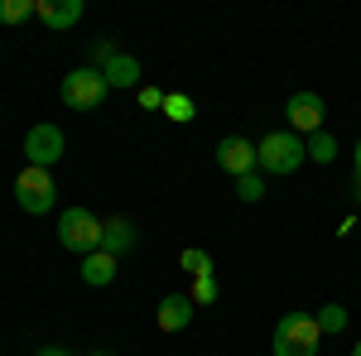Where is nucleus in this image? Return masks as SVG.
Here are the masks:
<instances>
[{
  "label": "nucleus",
  "mask_w": 361,
  "mask_h": 356,
  "mask_svg": "<svg viewBox=\"0 0 361 356\" xmlns=\"http://www.w3.org/2000/svg\"><path fill=\"white\" fill-rule=\"evenodd\" d=\"M323 328L313 313H284L275 323V356H318Z\"/></svg>",
  "instance_id": "obj_1"
},
{
  "label": "nucleus",
  "mask_w": 361,
  "mask_h": 356,
  "mask_svg": "<svg viewBox=\"0 0 361 356\" xmlns=\"http://www.w3.org/2000/svg\"><path fill=\"white\" fill-rule=\"evenodd\" d=\"M255 159H260L265 173H294L308 159V145L299 135H289V130H270V135L255 145Z\"/></svg>",
  "instance_id": "obj_2"
},
{
  "label": "nucleus",
  "mask_w": 361,
  "mask_h": 356,
  "mask_svg": "<svg viewBox=\"0 0 361 356\" xmlns=\"http://www.w3.org/2000/svg\"><path fill=\"white\" fill-rule=\"evenodd\" d=\"M102 226L106 221H97L87 207H68L58 217V241L68 250H78V255H92V250H102Z\"/></svg>",
  "instance_id": "obj_3"
},
{
  "label": "nucleus",
  "mask_w": 361,
  "mask_h": 356,
  "mask_svg": "<svg viewBox=\"0 0 361 356\" xmlns=\"http://www.w3.org/2000/svg\"><path fill=\"white\" fill-rule=\"evenodd\" d=\"M54 197H58V188H54V168H34V164H25L20 173H15V202L25 207V212H49L54 207Z\"/></svg>",
  "instance_id": "obj_4"
},
{
  "label": "nucleus",
  "mask_w": 361,
  "mask_h": 356,
  "mask_svg": "<svg viewBox=\"0 0 361 356\" xmlns=\"http://www.w3.org/2000/svg\"><path fill=\"white\" fill-rule=\"evenodd\" d=\"M58 92H63V102H68L73 111H97L102 102H106V92H111V87H106V78L87 63V68H78V73H68Z\"/></svg>",
  "instance_id": "obj_5"
},
{
  "label": "nucleus",
  "mask_w": 361,
  "mask_h": 356,
  "mask_svg": "<svg viewBox=\"0 0 361 356\" xmlns=\"http://www.w3.org/2000/svg\"><path fill=\"white\" fill-rule=\"evenodd\" d=\"M25 159L34 168H54L58 159H63V130L49 125V121H44V125H34V130L25 135Z\"/></svg>",
  "instance_id": "obj_6"
},
{
  "label": "nucleus",
  "mask_w": 361,
  "mask_h": 356,
  "mask_svg": "<svg viewBox=\"0 0 361 356\" xmlns=\"http://www.w3.org/2000/svg\"><path fill=\"white\" fill-rule=\"evenodd\" d=\"M284 116H289V125H294V130H308V135H318L328 111H323V97H318V92H294Z\"/></svg>",
  "instance_id": "obj_7"
},
{
  "label": "nucleus",
  "mask_w": 361,
  "mask_h": 356,
  "mask_svg": "<svg viewBox=\"0 0 361 356\" xmlns=\"http://www.w3.org/2000/svg\"><path fill=\"white\" fill-rule=\"evenodd\" d=\"M217 164L231 173V178H241V173H255V145L250 140H241V135H226L222 145H217Z\"/></svg>",
  "instance_id": "obj_8"
},
{
  "label": "nucleus",
  "mask_w": 361,
  "mask_h": 356,
  "mask_svg": "<svg viewBox=\"0 0 361 356\" xmlns=\"http://www.w3.org/2000/svg\"><path fill=\"white\" fill-rule=\"evenodd\" d=\"M34 15L49 29H73L82 20V0H34Z\"/></svg>",
  "instance_id": "obj_9"
},
{
  "label": "nucleus",
  "mask_w": 361,
  "mask_h": 356,
  "mask_svg": "<svg viewBox=\"0 0 361 356\" xmlns=\"http://www.w3.org/2000/svg\"><path fill=\"white\" fill-rule=\"evenodd\" d=\"M193 308L197 303L188 299V294H169V299H159V313H154V318H159L164 332H183L188 323H193Z\"/></svg>",
  "instance_id": "obj_10"
},
{
  "label": "nucleus",
  "mask_w": 361,
  "mask_h": 356,
  "mask_svg": "<svg viewBox=\"0 0 361 356\" xmlns=\"http://www.w3.org/2000/svg\"><path fill=\"white\" fill-rule=\"evenodd\" d=\"M130 246H135V226L126 217H111L102 226V250H106V255H126Z\"/></svg>",
  "instance_id": "obj_11"
},
{
  "label": "nucleus",
  "mask_w": 361,
  "mask_h": 356,
  "mask_svg": "<svg viewBox=\"0 0 361 356\" xmlns=\"http://www.w3.org/2000/svg\"><path fill=\"white\" fill-rule=\"evenodd\" d=\"M116 279V255H106V250H92V255H82V284H111Z\"/></svg>",
  "instance_id": "obj_12"
},
{
  "label": "nucleus",
  "mask_w": 361,
  "mask_h": 356,
  "mask_svg": "<svg viewBox=\"0 0 361 356\" xmlns=\"http://www.w3.org/2000/svg\"><path fill=\"white\" fill-rule=\"evenodd\" d=\"M102 78H106V87H135L140 82V63L130 54H116L106 68H102Z\"/></svg>",
  "instance_id": "obj_13"
},
{
  "label": "nucleus",
  "mask_w": 361,
  "mask_h": 356,
  "mask_svg": "<svg viewBox=\"0 0 361 356\" xmlns=\"http://www.w3.org/2000/svg\"><path fill=\"white\" fill-rule=\"evenodd\" d=\"M308 159H313V164H333V159H337V140L328 135V130L308 135Z\"/></svg>",
  "instance_id": "obj_14"
},
{
  "label": "nucleus",
  "mask_w": 361,
  "mask_h": 356,
  "mask_svg": "<svg viewBox=\"0 0 361 356\" xmlns=\"http://www.w3.org/2000/svg\"><path fill=\"white\" fill-rule=\"evenodd\" d=\"M178 270H188L193 279H202V274H212V255H207V250H197V246H188L183 255H178Z\"/></svg>",
  "instance_id": "obj_15"
},
{
  "label": "nucleus",
  "mask_w": 361,
  "mask_h": 356,
  "mask_svg": "<svg viewBox=\"0 0 361 356\" xmlns=\"http://www.w3.org/2000/svg\"><path fill=\"white\" fill-rule=\"evenodd\" d=\"M164 116H169V121H178V125H188V121H193V102H188L183 92H169V97H164Z\"/></svg>",
  "instance_id": "obj_16"
},
{
  "label": "nucleus",
  "mask_w": 361,
  "mask_h": 356,
  "mask_svg": "<svg viewBox=\"0 0 361 356\" xmlns=\"http://www.w3.org/2000/svg\"><path fill=\"white\" fill-rule=\"evenodd\" d=\"M236 197H241V202H260V197H265V178H260V173H241V178H236Z\"/></svg>",
  "instance_id": "obj_17"
},
{
  "label": "nucleus",
  "mask_w": 361,
  "mask_h": 356,
  "mask_svg": "<svg viewBox=\"0 0 361 356\" xmlns=\"http://www.w3.org/2000/svg\"><path fill=\"white\" fill-rule=\"evenodd\" d=\"M25 15H34V0H0V25H20Z\"/></svg>",
  "instance_id": "obj_18"
},
{
  "label": "nucleus",
  "mask_w": 361,
  "mask_h": 356,
  "mask_svg": "<svg viewBox=\"0 0 361 356\" xmlns=\"http://www.w3.org/2000/svg\"><path fill=\"white\" fill-rule=\"evenodd\" d=\"M318 328H323V332H342V328H347V308H337V303H323V313H318Z\"/></svg>",
  "instance_id": "obj_19"
},
{
  "label": "nucleus",
  "mask_w": 361,
  "mask_h": 356,
  "mask_svg": "<svg viewBox=\"0 0 361 356\" xmlns=\"http://www.w3.org/2000/svg\"><path fill=\"white\" fill-rule=\"evenodd\" d=\"M193 303H217V279L212 274H202V279H193V294H188Z\"/></svg>",
  "instance_id": "obj_20"
},
{
  "label": "nucleus",
  "mask_w": 361,
  "mask_h": 356,
  "mask_svg": "<svg viewBox=\"0 0 361 356\" xmlns=\"http://www.w3.org/2000/svg\"><path fill=\"white\" fill-rule=\"evenodd\" d=\"M140 106H164V92H154V87H145V92H140Z\"/></svg>",
  "instance_id": "obj_21"
},
{
  "label": "nucleus",
  "mask_w": 361,
  "mask_h": 356,
  "mask_svg": "<svg viewBox=\"0 0 361 356\" xmlns=\"http://www.w3.org/2000/svg\"><path fill=\"white\" fill-rule=\"evenodd\" d=\"M39 356H68V352H63V347H44Z\"/></svg>",
  "instance_id": "obj_22"
},
{
  "label": "nucleus",
  "mask_w": 361,
  "mask_h": 356,
  "mask_svg": "<svg viewBox=\"0 0 361 356\" xmlns=\"http://www.w3.org/2000/svg\"><path fill=\"white\" fill-rule=\"evenodd\" d=\"M357 178H361V140H357Z\"/></svg>",
  "instance_id": "obj_23"
},
{
  "label": "nucleus",
  "mask_w": 361,
  "mask_h": 356,
  "mask_svg": "<svg viewBox=\"0 0 361 356\" xmlns=\"http://www.w3.org/2000/svg\"><path fill=\"white\" fill-rule=\"evenodd\" d=\"M352 356H361V342H357V347H352Z\"/></svg>",
  "instance_id": "obj_24"
},
{
  "label": "nucleus",
  "mask_w": 361,
  "mask_h": 356,
  "mask_svg": "<svg viewBox=\"0 0 361 356\" xmlns=\"http://www.w3.org/2000/svg\"><path fill=\"white\" fill-rule=\"evenodd\" d=\"M357 202H361V178H357Z\"/></svg>",
  "instance_id": "obj_25"
}]
</instances>
